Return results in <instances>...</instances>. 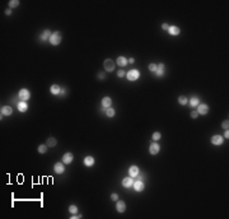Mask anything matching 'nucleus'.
I'll return each instance as SVG.
<instances>
[{"mask_svg": "<svg viewBox=\"0 0 229 219\" xmlns=\"http://www.w3.org/2000/svg\"><path fill=\"white\" fill-rule=\"evenodd\" d=\"M61 38H63V36H61L60 32H54V33L51 35L49 41H50V44L52 45V46H57V45L61 42Z\"/></svg>", "mask_w": 229, "mask_h": 219, "instance_id": "obj_1", "label": "nucleus"}, {"mask_svg": "<svg viewBox=\"0 0 229 219\" xmlns=\"http://www.w3.org/2000/svg\"><path fill=\"white\" fill-rule=\"evenodd\" d=\"M139 77H140V72L139 70H136V69H131L130 72H127V74H126V78L129 79V80L134 82V80H137L139 79Z\"/></svg>", "mask_w": 229, "mask_h": 219, "instance_id": "obj_2", "label": "nucleus"}, {"mask_svg": "<svg viewBox=\"0 0 229 219\" xmlns=\"http://www.w3.org/2000/svg\"><path fill=\"white\" fill-rule=\"evenodd\" d=\"M103 68H104V70L108 72V73L113 72L114 70V61L113 60H111V59H106L104 63H103Z\"/></svg>", "mask_w": 229, "mask_h": 219, "instance_id": "obj_3", "label": "nucleus"}, {"mask_svg": "<svg viewBox=\"0 0 229 219\" xmlns=\"http://www.w3.org/2000/svg\"><path fill=\"white\" fill-rule=\"evenodd\" d=\"M18 97H19V99H21V101L27 102V99H29V97H31V93H29L28 89L23 88V89H21V91L18 92Z\"/></svg>", "mask_w": 229, "mask_h": 219, "instance_id": "obj_4", "label": "nucleus"}, {"mask_svg": "<svg viewBox=\"0 0 229 219\" xmlns=\"http://www.w3.org/2000/svg\"><path fill=\"white\" fill-rule=\"evenodd\" d=\"M197 113L199 115H206L209 112V106L208 104H205V103H200L199 106H197Z\"/></svg>", "mask_w": 229, "mask_h": 219, "instance_id": "obj_5", "label": "nucleus"}, {"mask_svg": "<svg viewBox=\"0 0 229 219\" xmlns=\"http://www.w3.org/2000/svg\"><path fill=\"white\" fill-rule=\"evenodd\" d=\"M159 150H160V146H159V144H158L157 141H154V143L150 144V146H149V153H150L151 155L158 154L159 153Z\"/></svg>", "mask_w": 229, "mask_h": 219, "instance_id": "obj_6", "label": "nucleus"}, {"mask_svg": "<svg viewBox=\"0 0 229 219\" xmlns=\"http://www.w3.org/2000/svg\"><path fill=\"white\" fill-rule=\"evenodd\" d=\"M132 185H134V178H132L131 176H130V177H125V178L122 180V186L126 187V189L132 187Z\"/></svg>", "mask_w": 229, "mask_h": 219, "instance_id": "obj_7", "label": "nucleus"}, {"mask_svg": "<svg viewBox=\"0 0 229 219\" xmlns=\"http://www.w3.org/2000/svg\"><path fill=\"white\" fill-rule=\"evenodd\" d=\"M54 171L56 172L57 175H61V173H64L65 172V166L63 162H57L56 164H55V167H54Z\"/></svg>", "mask_w": 229, "mask_h": 219, "instance_id": "obj_8", "label": "nucleus"}, {"mask_svg": "<svg viewBox=\"0 0 229 219\" xmlns=\"http://www.w3.org/2000/svg\"><path fill=\"white\" fill-rule=\"evenodd\" d=\"M74 161V155H73V153H65L64 155H63V163L64 164H70L71 162Z\"/></svg>", "mask_w": 229, "mask_h": 219, "instance_id": "obj_9", "label": "nucleus"}, {"mask_svg": "<svg viewBox=\"0 0 229 219\" xmlns=\"http://www.w3.org/2000/svg\"><path fill=\"white\" fill-rule=\"evenodd\" d=\"M223 141H224V138L222 135H214L211 138V144H214V145H222Z\"/></svg>", "mask_w": 229, "mask_h": 219, "instance_id": "obj_10", "label": "nucleus"}, {"mask_svg": "<svg viewBox=\"0 0 229 219\" xmlns=\"http://www.w3.org/2000/svg\"><path fill=\"white\" fill-rule=\"evenodd\" d=\"M132 187H134V190H135L136 192H141V191L144 190L143 181H137V180H136L135 182H134V185H132Z\"/></svg>", "mask_w": 229, "mask_h": 219, "instance_id": "obj_11", "label": "nucleus"}, {"mask_svg": "<svg viewBox=\"0 0 229 219\" xmlns=\"http://www.w3.org/2000/svg\"><path fill=\"white\" fill-rule=\"evenodd\" d=\"M116 64L118 66H122V68H123V66H126L129 64V61H127V59L123 58V56H118L117 60H116Z\"/></svg>", "mask_w": 229, "mask_h": 219, "instance_id": "obj_12", "label": "nucleus"}, {"mask_svg": "<svg viewBox=\"0 0 229 219\" xmlns=\"http://www.w3.org/2000/svg\"><path fill=\"white\" fill-rule=\"evenodd\" d=\"M116 210L118 213L125 212V210H126V204H125V201H117V204H116Z\"/></svg>", "mask_w": 229, "mask_h": 219, "instance_id": "obj_13", "label": "nucleus"}, {"mask_svg": "<svg viewBox=\"0 0 229 219\" xmlns=\"http://www.w3.org/2000/svg\"><path fill=\"white\" fill-rule=\"evenodd\" d=\"M129 175L134 178V177H136V176L139 175V167L137 166H131V167L129 168Z\"/></svg>", "mask_w": 229, "mask_h": 219, "instance_id": "obj_14", "label": "nucleus"}, {"mask_svg": "<svg viewBox=\"0 0 229 219\" xmlns=\"http://www.w3.org/2000/svg\"><path fill=\"white\" fill-rule=\"evenodd\" d=\"M13 113V108L10 106H4L1 108V115H5V116H10Z\"/></svg>", "mask_w": 229, "mask_h": 219, "instance_id": "obj_15", "label": "nucleus"}, {"mask_svg": "<svg viewBox=\"0 0 229 219\" xmlns=\"http://www.w3.org/2000/svg\"><path fill=\"white\" fill-rule=\"evenodd\" d=\"M168 32L171 33L172 36H177V35H179L181 29H179L177 26H169V29H168Z\"/></svg>", "mask_w": 229, "mask_h": 219, "instance_id": "obj_16", "label": "nucleus"}, {"mask_svg": "<svg viewBox=\"0 0 229 219\" xmlns=\"http://www.w3.org/2000/svg\"><path fill=\"white\" fill-rule=\"evenodd\" d=\"M111 104H112V99H111L109 97H104V98L102 99V106H103L104 108L111 107Z\"/></svg>", "mask_w": 229, "mask_h": 219, "instance_id": "obj_17", "label": "nucleus"}, {"mask_svg": "<svg viewBox=\"0 0 229 219\" xmlns=\"http://www.w3.org/2000/svg\"><path fill=\"white\" fill-rule=\"evenodd\" d=\"M51 35H52V32H51L50 29H45V31H43V33L41 35V40H42V41H46V40H50Z\"/></svg>", "mask_w": 229, "mask_h": 219, "instance_id": "obj_18", "label": "nucleus"}, {"mask_svg": "<svg viewBox=\"0 0 229 219\" xmlns=\"http://www.w3.org/2000/svg\"><path fill=\"white\" fill-rule=\"evenodd\" d=\"M18 110H19L21 112H26V111L28 110V104H27V102H24V101L18 102Z\"/></svg>", "mask_w": 229, "mask_h": 219, "instance_id": "obj_19", "label": "nucleus"}, {"mask_svg": "<svg viewBox=\"0 0 229 219\" xmlns=\"http://www.w3.org/2000/svg\"><path fill=\"white\" fill-rule=\"evenodd\" d=\"M84 164H85L87 167H92V166L94 164V158L93 157H90V155L85 157V158H84Z\"/></svg>", "mask_w": 229, "mask_h": 219, "instance_id": "obj_20", "label": "nucleus"}, {"mask_svg": "<svg viewBox=\"0 0 229 219\" xmlns=\"http://www.w3.org/2000/svg\"><path fill=\"white\" fill-rule=\"evenodd\" d=\"M50 92L52 93V94H60V92H61V88L59 87L57 84H52L50 88Z\"/></svg>", "mask_w": 229, "mask_h": 219, "instance_id": "obj_21", "label": "nucleus"}, {"mask_svg": "<svg viewBox=\"0 0 229 219\" xmlns=\"http://www.w3.org/2000/svg\"><path fill=\"white\" fill-rule=\"evenodd\" d=\"M200 104V99L197 98V97H192L191 99H190V106L191 107H197Z\"/></svg>", "mask_w": 229, "mask_h": 219, "instance_id": "obj_22", "label": "nucleus"}, {"mask_svg": "<svg viewBox=\"0 0 229 219\" xmlns=\"http://www.w3.org/2000/svg\"><path fill=\"white\" fill-rule=\"evenodd\" d=\"M57 144V140L55 138H49L47 139V144H46V145L47 146H51V148H54V146L56 145Z\"/></svg>", "mask_w": 229, "mask_h": 219, "instance_id": "obj_23", "label": "nucleus"}, {"mask_svg": "<svg viewBox=\"0 0 229 219\" xmlns=\"http://www.w3.org/2000/svg\"><path fill=\"white\" fill-rule=\"evenodd\" d=\"M187 102H188V99H187L185 96H179V97H178V103H179V104L185 106V104H187Z\"/></svg>", "mask_w": 229, "mask_h": 219, "instance_id": "obj_24", "label": "nucleus"}, {"mask_svg": "<svg viewBox=\"0 0 229 219\" xmlns=\"http://www.w3.org/2000/svg\"><path fill=\"white\" fill-rule=\"evenodd\" d=\"M114 113H116V111H114L113 108H111V107H108V108L106 110V115H107L108 117H113Z\"/></svg>", "mask_w": 229, "mask_h": 219, "instance_id": "obj_25", "label": "nucleus"}, {"mask_svg": "<svg viewBox=\"0 0 229 219\" xmlns=\"http://www.w3.org/2000/svg\"><path fill=\"white\" fill-rule=\"evenodd\" d=\"M19 5V1L18 0H10L9 1V7H10V9H14V8H17Z\"/></svg>", "mask_w": 229, "mask_h": 219, "instance_id": "obj_26", "label": "nucleus"}, {"mask_svg": "<svg viewBox=\"0 0 229 219\" xmlns=\"http://www.w3.org/2000/svg\"><path fill=\"white\" fill-rule=\"evenodd\" d=\"M47 152V145H40L38 146V153H41V154H45Z\"/></svg>", "mask_w": 229, "mask_h": 219, "instance_id": "obj_27", "label": "nucleus"}, {"mask_svg": "<svg viewBox=\"0 0 229 219\" xmlns=\"http://www.w3.org/2000/svg\"><path fill=\"white\" fill-rule=\"evenodd\" d=\"M69 212L71 213V214H77V213H78V208H77L75 205H70V206H69Z\"/></svg>", "mask_w": 229, "mask_h": 219, "instance_id": "obj_28", "label": "nucleus"}, {"mask_svg": "<svg viewBox=\"0 0 229 219\" xmlns=\"http://www.w3.org/2000/svg\"><path fill=\"white\" fill-rule=\"evenodd\" d=\"M160 136H162V135H160V132L155 131L154 134H153V140H154V141H157V140H159V139H160Z\"/></svg>", "mask_w": 229, "mask_h": 219, "instance_id": "obj_29", "label": "nucleus"}, {"mask_svg": "<svg viewBox=\"0 0 229 219\" xmlns=\"http://www.w3.org/2000/svg\"><path fill=\"white\" fill-rule=\"evenodd\" d=\"M222 126H223L224 130H228V127H229V121L228 120H224V121L222 122Z\"/></svg>", "mask_w": 229, "mask_h": 219, "instance_id": "obj_30", "label": "nucleus"}, {"mask_svg": "<svg viewBox=\"0 0 229 219\" xmlns=\"http://www.w3.org/2000/svg\"><path fill=\"white\" fill-rule=\"evenodd\" d=\"M163 74H164V70H162V69H157V72H155V75L157 77H163Z\"/></svg>", "mask_w": 229, "mask_h": 219, "instance_id": "obj_31", "label": "nucleus"}, {"mask_svg": "<svg viewBox=\"0 0 229 219\" xmlns=\"http://www.w3.org/2000/svg\"><path fill=\"white\" fill-rule=\"evenodd\" d=\"M157 69H158V66L155 65V64H150V65H149V70H150V72H154V73H155Z\"/></svg>", "mask_w": 229, "mask_h": 219, "instance_id": "obj_32", "label": "nucleus"}, {"mask_svg": "<svg viewBox=\"0 0 229 219\" xmlns=\"http://www.w3.org/2000/svg\"><path fill=\"white\" fill-rule=\"evenodd\" d=\"M117 77H118V78H123V77H125V72H123V70H118V72H117Z\"/></svg>", "mask_w": 229, "mask_h": 219, "instance_id": "obj_33", "label": "nucleus"}, {"mask_svg": "<svg viewBox=\"0 0 229 219\" xmlns=\"http://www.w3.org/2000/svg\"><path fill=\"white\" fill-rule=\"evenodd\" d=\"M197 116H199L197 111H192V112H191V117H192V118H197Z\"/></svg>", "mask_w": 229, "mask_h": 219, "instance_id": "obj_34", "label": "nucleus"}, {"mask_svg": "<svg viewBox=\"0 0 229 219\" xmlns=\"http://www.w3.org/2000/svg\"><path fill=\"white\" fill-rule=\"evenodd\" d=\"M111 199H112L113 201H117V200H118V195H117V194H112V195H111Z\"/></svg>", "mask_w": 229, "mask_h": 219, "instance_id": "obj_35", "label": "nucleus"}, {"mask_svg": "<svg viewBox=\"0 0 229 219\" xmlns=\"http://www.w3.org/2000/svg\"><path fill=\"white\" fill-rule=\"evenodd\" d=\"M162 28L164 29V31H168V29H169V24H167V23H163V24H162Z\"/></svg>", "mask_w": 229, "mask_h": 219, "instance_id": "obj_36", "label": "nucleus"}, {"mask_svg": "<svg viewBox=\"0 0 229 219\" xmlns=\"http://www.w3.org/2000/svg\"><path fill=\"white\" fill-rule=\"evenodd\" d=\"M79 218H82V215L78 214V213L77 214H73V217H71V219H79Z\"/></svg>", "mask_w": 229, "mask_h": 219, "instance_id": "obj_37", "label": "nucleus"}, {"mask_svg": "<svg viewBox=\"0 0 229 219\" xmlns=\"http://www.w3.org/2000/svg\"><path fill=\"white\" fill-rule=\"evenodd\" d=\"M98 78H99L101 80H103V79H106V77H104V74H103V73H99V74H98Z\"/></svg>", "mask_w": 229, "mask_h": 219, "instance_id": "obj_38", "label": "nucleus"}, {"mask_svg": "<svg viewBox=\"0 0 229 219\" xmlns=\"http://www.w3.org/2000/svg\"><path fill=\"white\" fill-rule=\"evenodd\" d=\"M158 69H162V70H164V64L163 63H160V64H158Z\"/></svg>", "mask_w": 229, "mask_h": 219, "instance_id": "obj_39", "label": "nucleus"}, {"mask_svg": "<svg viewBox=\"0 0 229 219\" xmlns=\"http://www.w3.org/2000/svg\"><path fill=\"white\" fill-rule=\"evenodd\" d=\"M5 14H7V15H10V14H12V9H10V8L5 10Z\"/></svg>", "mask_w": 229, "mask_h": 219, "instance_id": "obj_40", "label": "nucleus"}, {"mask_svg": "<svg viewBox=\"0 0 229 219\" xmlns=\"http://www.w3.org/2000/svg\"><path fill=\"white\" fill-rule=\"evenodd\" d=\"M136 177H137V181H143V180H144V176L137 175V176H136Z\"/></svg>", "mask_w": 229, "mask_h": 219, "instance_id": "obj_41", "label": "nucleus"}, {"mask_svg": "<svg viewBox=\"0 0 229 219\" xmlns=\"http://www.w3.org/2000/svg\"><path fill=\"white\" fill-rule=\"evenodd\" d=\"M127 61H129L130 64H134V63H135V59H134V58H130Z\"/></svg>", "mask_w": 229, "mask_h": 219, "instance_id": "obj_42", "label": "nucleus"}, {"mask_svg": "<svg viewBox=\"0 0 229 219\" xmlns=\"http://www.w3.org/2000/svg\"><path fill=\"white\" fill-rule=\"evenodd\" d=\"M224 138H227V139L229 138V131L228 130H225V132H224Z\"/></svg>", "mask_w": 229, "mask_h": 219, "instance_id": "obj_43", "label": "nucleus"}]
</instances>
